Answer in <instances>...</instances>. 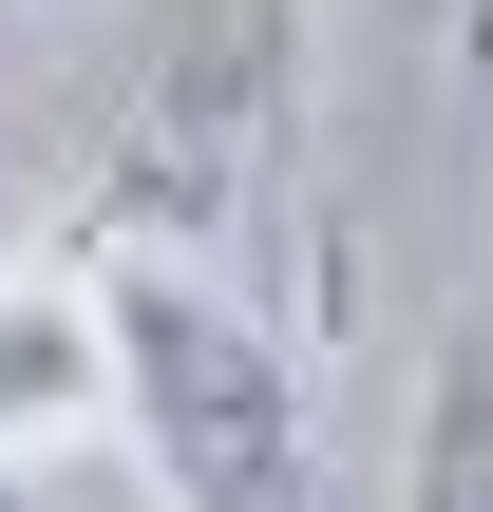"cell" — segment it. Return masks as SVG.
<instances>
[{
	"instance_id": "cell-1",
	"label": "cell",
	"mask_w": 493,
	"mask_h": 512,
	"mask_svg": "<svg viewBox=\"0 0 493 512\" xmlns=\"http://www.w3.org/2000/svg\"><path fill=\"white\" fill-rule=\"evenodd\" d=\"M304 38L323 0H114L95 114H76V247L228 266L304 152Z\"/></svg>"
},
{
	"instance_id": "cell-2",
	"label": "cell",
	"mask_w": 493,
	"mask_h": 512,
	"mask_svg": "<svg viewBox=\"0 0 493 512\" xmlns=\"http://www.w3.org/2000/svg\"><path fill=\"white\" fill-rule=\"evenodd\" d=\"M95 285H114V418H133V456H152L171 512H304L323 494L304 361H285V323H266L228 266L95 247Z\"/></svg>"
},
{
	"instance_id": "cell-3",
	"label": "cell",
	"mask_w": 493,
	"mask_h": 512,
	"mask_svg": "<svg viewBox=\"0 0 493 512\" xmlns=\"http://www.w3.org/2000/svg\"><path fill=\"white\" fill-rule=\"evenodd\" d=\"M114 418V285L95 266H0V475Z\"/></svg>"
},
{
	"instance_id": "cell-4",
	"label": "cell",
	"mask_w": 493,
	"mask_h": 512,
	"mask_svg": "<svg viewBox=\"0 0 493 512\" xmlns=\"http://www.w3.org/2000/svg\"><path fill=\"white\" fill-rule=\"evenodd\" d=\"M399 512H493V323H437V361H418Z\"/></svg>"
},
{
	"instance_id": "cell-5",
	"label": "cell",
	"mask_w": 493,
	"mask_h": 512,
	"mask_svg": "<svg viewBox=\"0 0 493 512\" xmlns=\"http://www.w3.org/2000/svg\"><path fill=\"white\" fill-rule=\"evenodd\" d=\"M0 76H19V0H0Z\"/></svg>"
},
{
	"instance_id": "cell-6",
	"label": "cell",
	"mask_w": 493,
	"mask_h": 512,
	"mask_svg": "<svg viewBox=\"0 0 493 512\" xmlns=\"http://www.w3.org/2000/svg\"><path fill=\"white\" fill-rule=\"evenodd\" d=\"M0 512H38V494H19V475H0Z\"/></svg>"
}]
</instances>
